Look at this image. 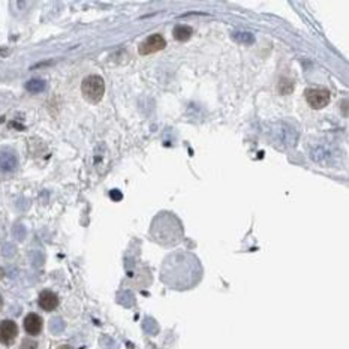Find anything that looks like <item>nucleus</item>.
<instances>
[{"label": "nucleus", "instance_id": "obj_12", "mask_svg": "<svg viewBox=\"0 0 349 349\" xmlns=\"http://www.w3.org/2000/svg\"><path fill=\"white\" fill-rule=\"evenodd\" d=\"M59 349H72L71 346H68V345H63V346H60Z\"/></svg>", "mask_w": 349, "mask_h": 349}, {"label": "nucleus", "instance_id": "obj_13", "mask_svg": "<svg viewBox=\"0 0 349 349\" xmlns=\"http://www.w3.org/2000/svg\"><path fill=\"white\" fill-rule=\"evenodd\" d=\"M2 306H3V300H2V295H0V310H2Z\"/></svg>", "mask_w": 349, "mask_h": 349}, {"label": "nucleus", "instance_id": "obj_4", "mask_svg": "<svg viewBox=\"0 0 349 349\" xmlns=\"http://www.w3.org/2000/svg\"><path fill=\"white\" fill-rule=\"evenodd\" d=\"M18 336V327L14 321L5 319L0 322V343L11 345Z\"/></svg>", "mask_w": 349, "mask_h": 349}, {"label": "nucleus", "instance_id": "obj_8", "mask_svg": "<svg viewBox=\"0 0 349 349\" xmlns=\"http://www.w3.org/2000/svg\"><path fill=\"white\" fill-rule=\"evenodd\" d=\"M45 88H46V83L44 80H39V78H33V80L26 83V90L30 91V93H41Z\"/></svg>", "mask_w": 349, "mask_h": 349}, {"label": "nucleus", "instance_id": "obj_11", "mask_svg": "<svg viewBox=\"0 0 349 349\" xmlns=\"http://www.w3.org/2000/svg\"><path fill=\"white\" fill-rule=\"evenodd\" d=\"M20 349H38V343L32 339H26V340H23Z\"/></svg>", "mask_w": 349, "mask_h": 349}, {"label": "nucleus", "instance_id": "obj_5", "mask_svg": "<svg viewBox=\"0 0 349 349\" xmlns=\"http://www.w3.org/2000/svg\"><path fill=\"white\" fill-rule=\"evenodd\" d=\"M39 306L46 312L54 310L59 306L57 294H54L53 291H42L41 295H39Z\"/></svg>", "mask_w": 349, "mask_h": 349}, {"label": "nucleus", "instance_id": "obj_2", "mask_svg": "<svg viewBox=\"0 0 349 349\" xmlns=\"http://www.w3.org/2000/svg\"><path fill=\"white\" fill-rule=\"evenodd\" d=\"M165 46H167L165 38L156 33V35L148 36L145 41H142L138 46V51H139L141 56H148V54L161 51V49H164Z\"/></svg>", "mask_w": 349, "mask_h": 349}, {"label": "nucleus", "instance_id": "obj_14", "mask_svg": "<svg viewBox=\"0 0 349 349\" xmlns=\"http://www.w3.org/2000/svg\"><path fill=\"white\" fill-rule=\"evenodd\" d=\"M0 277H3V270H0Z\"/></svg>", "mask_w": 349, "mask_h": 349}, {"label": "nucleus", "instance_id": "obj_7", "mask_svg": "<svg viewBox=\"0 0 349 349\" xmlns=\"http://www.w3.org/2000/svg\"><path fill=\"white\" fill-rule=\"evenodd\" d=\"M24 330L30 336H38L42 330V318L36 313H29L24 318Z\"/></svg>", "mask_w": 349, "mask_h": 349}, {"label": "nucleus", "instance_id": "obj_1", "mask_svg": "<svg viewBox=\"0 0 349 349\" xmlns=\"http://www.w3.org/2000/svg\"><path fill=\"white\" fill-rule=\"evenodd\" d=\"M81 91H83V96L86 97V101H88L90 104H97L104 97V93H105L104 78L99 75L86 77L81 84Z\"/></svg>", "mask_w": 349, "mask_h": 349}, {"label": "nucleus", "instance_id": "obj_10", "mask_svg": "<svg viewBox=\"0 0 349 349\" xmlns=\"http://www.w3.org/2000/svg\"><path fill=\"white\" fill-rule=\"evenodd\" d=\"M234 39L237 42H241V44H252L254 42V36L251 33H247V32H237L234 33Z\"/></svg>", "mask_w": 349, "mask_h": 349}, {"label": "nucleus", "instance_id": "obj_3", "mask_svg": "<svg viewBox=\"0 0 349 349\" xmlns=\"http://www.w3.org/2000/svg\"><path fill=\"white\" fill-rule=\"evenodd\" d=\"M306 101L313 110H321L330 102V91L325 88H307Z\"/></svg>", "mask_w": 349, "mask_h": 349}, {"label": "nucleus", "instance_id": "obj_6", "mask_svg": "<svg viewBox=\"0 0 349 349\" xmlns=\"http://www.w3.org/2000/svg\"><path fill=\"white\" fill-rule=\"evenodd\" d=\"M18 167V159L14 153L11 152H3L0 153V173H12Z\"/></svg>", "mask_w": 349, "mask_h": 349}, {"label": "nucleus", "instance_id": "obj_9", "mask_svg": "<svg viewBox=\"0 0 349 349\" xmlns=\"http://www.w3.org/2000/svg\"><path fill=\"white\" fill-rule=\"evenodd\" d=\"M192 35V29L189 26H184V24H180L174 29V38L177 41H187Z\"/></svg>", "mask_w": 349, "mask_h": 349}]
</instances>
